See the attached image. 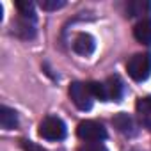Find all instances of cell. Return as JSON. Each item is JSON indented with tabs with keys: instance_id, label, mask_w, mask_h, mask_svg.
Instances as JSON below:
<instances>
[{
	"instance_id": "cell-1",
	"label": "cell",
	"mask_w": 151,
	"mask_h": 151,
	"mask_svg": "<svg viewBox=\"0 0 151 151\" xmlns=\"http://www.w3.org/2000/svg\"><path fill=\"white\" fill-rule=\"evenodd\" d=\"M91 91L96 100L101 101H119L123 96V82L119 77H109L105 82H91Z\"/></svg>"
},
{
	"instance_id": "cell-2",
	"label": "cell",
	"mask_w": 151,
	"mask_h": 151,
	"mask_svg": "<svg viewBox=\"0 0 151 151\" xmlns=\"http://www.w3.org/2000/svg\"><path fill=\"white\" fill-rule=\"evenodd\" d=\"M126 71L135 82H144L151 75V53H135L126 62Z\"/></svg>"
},
{
	"instance_id": "cell-3",
	"label": "cell",
	"mask_w": 151,
	"mask_h": 151,
	"mask_svg": "<svg viewBox=\"0 0 151 151\" xmlns=\"http://www.w3.org/2000/svg\"><path fill=\"white\" fill-rule=\"evenodd\" d=\"M69 98L71 101L75 103L78 110H91L93 109V103H94V94L91 91V86L89 84H84V82H73L69 86Z\"/></svg>"
},
{
	"instance_id": "cell-4",
	"label": "cell",
	"mask_w": 151,
	"mask_h": 151,
	"mask_svg": "<svg viewBox=\"0 0 151 151\" xmlns=\"http://www.w3.org/2000/svg\"><path fill=\"white\" fill-rule=\"evenodd\" d=\"M77 135L86 142H103L107 139V130L101 123L94 119L80 121L77 126Z\"/></svg>"
},
{
	"instance_id": "cell-5",
	"label": "cell",
	"mask_w": 151,
	"mask_h": 151,
	"mask_svg": "<svg viewBox=\"0 0 151 151\" xmlns=\"http://www.w3.org/2000/svg\"><path fill=\"white\" fill-rule=\"evenodd\" d=\"M39 137L46 140H62L66 137V124L57 116H48L39 124Z\"/></svg>"
},
{
	"instance_id": "cell-6",
	"label": "cell",
	"mask_w": 151,
	"mask_h": 151,
	"mask_svg": "<svg viewBox=\"0 0 151 151\" xmlns=\"http://www.w3.org/2000/svg\"><path fill=\"white\" fill-rule=\"evenodd\" d=\"M13 34L22 39H32L36 36V16H22L13 23Z\"/></svg>"
},
{
	"instance_id": "cell-7",
	"label": "cell",
	"mask_w": 151,
	"mask_h": 151,
	"mask_svg": "<svg viewBox=\"0 0 151 151\" xmlns=\"http://www.w3.org/2000/svg\"><path fill=\"white\" fill-rule=\"evenodd\" d=\"M112 124H114V128H116L119 133H123V135H126V137H133V135L137 133V124H135L133 117L128 116L126 112L116 114V116L112 117Z\"/></svg>"
},
{
	"instance_id": "cell-8",
	"label": "cell",
	"mask_w": 151,
	"mask_h": 151,
	"mask_svg": "<svg viewBox=\"0 0 151 151\" xmlns=\"http://www.w3.org/2000/svg\"><path fill=\"white\" fill-rule=\"evenodd\" d=\"M94 46H96L94 37L91 34H87V32H80V34L75 36V39H73V50L77 52L78 55H84V57L91 55L94 52Z\"/></svg>"
},
{
	"instance_id": "cell-9",
	"label": "cell",
	"mask_w": 151,
	"mask_h": 151,
	"mask_svg": "<svg viewBox=\"0 0 151 151\" xmlns=\"http://www.w3.org/2000/svg\"><path fill=\"white\" fill-rule=\"evenodd\" d=\"M135 110H137V117H139L140 124L144 128L151 130V96L139 98L137 105H135Z\"/></svg>"
},
{
	"instance_id": "cell-10",
	"label": "cell",
	"mask_w": 151,
	"mask_h": 151,
	"mask_svg": "<svg viewBox=\"0 0 151 151\" xmlns=\"http://www.w3.org/2000/svg\"><path fill=\"white\" fill-rule=\"evenodd\" d=\"M133 36L142 45H151V18H142L133 27Z\"/></svg>"
},
{
	"instance_id": "cell-11",
	"label": "cell",
	"mask_w": 151,
	"mask_h": 151,
	"mask_svg": "<svg viewBox=\"0 0 151 151\" xmlns=\"http://www.w3.org/2000/svg\"><path fill=\"white\" fill-rule=\"evenodd\" d=\"M0 126L4 130H14L18 126V114L14 109L6 105L0 107Z\"/></svg>"
},
{
	"instance_id": "cell-12",
	"label": "cell",
	"mask_w": 151,
	"mask_h": 151,
	"mask_svg": "<svg viewBox=\"0 0 151 151\" xmlns=\"http://www.w3.org/2000/svg\"><path fill=\"white\" fill-rule=\"evenodd\" d=\"M149 11H151V2H130L126 6L128 16H139V14H146Z\"/></svg>"
},
{
	"instance_id": "cell-13",
	"label": "cell",
	"mask_w": 151,
	"mask_h": 151,
	"mask_svg": "<svg viewBox=\"0 0 151 151\" xmlns=\"http://www.w3.org/2000/svg\"><path fill=\"white\" fill-rule=\"evenodd\" d=\"M16 9H18V14H22V16H36L34 4L29 2V0H18V2H16Z\"/></svg>"
},
{
	"instance_id": "cell-14",
	"label": "cell",
	"mask_w": 151,
	"mask_h": 151,
	"mask_svg": "<svg viewBox=\"0 0 151 151\" xmlns=\"http://www.w3.org/2000/svg\"><path fill=\"white\" fill-rule=\"evenodd\" d=\"M64 6H66L64 0H41L39 2V7L43 11H57V9H60Z\"/></svg>"
},
{
	"instance_id": "cell-15",
	"label": "cell",
	"mask_w": 151,
	"mask_h": 151,
	"mask_svg": "<svg viewBox=\"0 0 151 151\" xmlns=\"http://www.w3.org/2000/svg\"><path fill=\"white\" fill-rule=\"evenodd\" d=\"M78 151H107V147L101 142H87L78 147Z\"/></svg>"
},
{
	"instance_id": "cell-16",
	"label": "cell",
	"mask_w": 151,
	"mask_h": 151,
	"mask_svg": "<svg viewBox=\"0 0 151 151\" xmlns=\"http://www.w3.org/2000/svg\"><path fill=\"white\" fill-rule=\"evenodd\" d=\"M22 146H23V151H48V149H45L43 146H39V144H36V142H30V140H23Z\"/></svg>"
}]
</instances>
